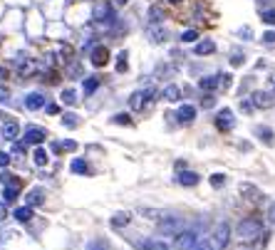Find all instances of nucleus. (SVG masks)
Returning a JSON list of instances; mask_svg holds the SVG:
<instances>
[{"instance_id":"39448f33","label":"nucleus","mask_w":275,"mask_h":250,"mask_svg":"<svg viewBox=\"0 0 275 250\" xmlns=\"http://www.w3.org/2000/svg\"><path fill=\"white\" fill-rule=\"evenodd\" d=\"M233 126H235V119H233V112H230L228 107L218 109V112H216V129H218V131H230Z\"/></svg>"},{"instance_id":"8fccbe9b","label":"nucleus","mask_w":275,"mask_h":250,"mask_svg":"<svg viewBox=\"0 0 275 250\" xmlns=\"http://www.w3.org/2000/svg\"><path fill=\"white\" fill-rule=\"evenodd\" d=\"M193 250H213V243H208V240H203V243H196V248Z\"/></svg>"},{"instance_id":"6ab92c4d","label":"nucleus","mask_w":275,"mask_h":250,"mask_svg":"<svg viewBox=\"0 0 275 250\" xmlns=\"http://www.w3.org/2000/svg\"><path fill=\"white\" fill-rule=\"evenodd\" d=\"M198 89H201V92H213V89H218V75H206V77H201V80H198Z\"/></svg>"},{"instance_id":"423d86ee","label":"nucleus","mask_w":275,"mask_h":250,"mask_svg":"<svg viewBox=\"0 0 275 250\" xmlns=\"http://www.w3.org/2000/svg\"><path fill=\"white\" fill-rule=\"evenodd\" d=\"M90 62H92V67H104V65L109 62V50H107L102 42H97V45L90 50Z\"/></svg>"},{"instance_id":"412c9836","label":"nucleus","mask_w":275,"mask_h":250,"mask_svg":"<svg viewBox=\"0 0 275 250\" xmlns=\"http://www.w3.org/2000/svg\"><path fill=\"white\" fill-rule=\"evenodd\" d=\"M213 238H216V245H218V248H223V245L228 243V238H230V228H228L226 223L216 225V233H213Z\"/></svg>"},{"instance_id":"4c0bfd02","label":"nucleus","mask_w":275,"mask_h":250,"mask_svg":"<svg viewBox=\"0 0 275 250\" xmlns=\"http://www.w3.org/2000/svg\"><path fill=\"white\" fill-rule=\"evenodd\" d=\"M75 149H77L75 141H62V144L55 141V144H52V151H75Z\"/></svg>"},{"instance_id":"20e7f679","label":"nucleus","mask_w":275,"mask_h":250,"mask_svg":"<svg viewBox=\"0 0 275 250\" xmlns=\"http://www.w3.org/2000/svg\"><path fill=\"white\" fill-rule=\"evenodd\" d=\"M196 243H198V235H196L193 230H181V233H176V238H174V248H176V250H193Z\"/></svg>"},{"instance_id":"5701e85b","label":"nucleus","mask_w":275,"mask_h":250,"mask_svg":"<svg viewBox=\"0 0 275 250\" xmlns=\"http://www.w3.org/2000/svg\"><path fill=\"white\" fill-rule=\"evenodd\" d=\"M198 173H193V171H179V176H176V183H181V186H196L198 183Z\"/></svg>"},{"instance_id":"6e6d98bb","label":"nucleus","mask_w":275,"mask_h":250,"mask_svg":"<svg viewBox=\"0 0 275 250\" xmlns=\"http://www.w3.org/2000/svg\"><path fill=\"white\" fill-rule=\"evenodd\" d=\"M0 80H8V70L5 67H0Z\"/></svg>"},{"instance_id":"b1692460","label":"nucleus","mask_w":275,"mask_h":250,"mask_svg":"<svg viewBox=\"0 0 275 250\" xmlns=\"http://www.w3.org/2000/svg\"><path fill=\"white\" fill-rule=\"evenodd\" d=\"M15 220L18 223H28L30 218H33V206H23V208H15Z\"/></svg>"},{"instance_id":"bb28decb","label":"nucleus","mask_w":275,"mask_h":250,"mask_svg":"<svg viewBox=\"0 0 275 250\" xmlns=\"http://www.w3.org/2000/svg\"><path fill=\"white\" fill-rule=\"evenodd\" d=\"M72 173H80V176H87V173H92V171H90L87 161H82V159H75V161H72Z\"/></svg>"},{"instance_id":"cd10ccee","label":"nucleus","mask_w":275,"mask_h":250,"mask_svg":"<svg viewBox=\"0 0 275 250\" xmlns=\"http://www.w3.org/2000/svg\"><path fill=\"white\" fill-rule=\"evenodd\" d=\"M129 220H132V218H129V213H117V215L112 218V228H117V230H119V228H127V225H129Z\"/></svg>"},{"instance_id":"e433bc0d","label":"nucleus","mask_w":275,"mask_h":250,"mask_svg":"<svg viewBox=\"0 0 275 250\" xmlns=\"http://www.w3.org/2000/svg\"><path fill=\"white\" fill-rule=\"evenodd\" d=\"M243 62H245V55H243V50L235 47V50L230 52V65H233V67H240Z\"/></svg>"},{"instance_id":"bf43d9fd","label":"nucleus","mask_w":275,"mask_h":250,"mask_svg":"<svg viewBox=\"0 0 275 250\" xmlns=\"http://www.w3.org/2000/svg\"><path fill=\"white\" fill-rule=\"evenodd\" d=\"M270 84H273V89H275V80H270Z\"/></svg>"},{"instance_id":"f8f14e48","label":"nucleus","mask_w":275,"mask_h":250,"mask_svg":"<svg viewBox=\"0 0 275 250\" xmlns=\"http://www.w3.org/2000/svg\"><path fill=\"white\" fill-rule=\"evenodd\" d=\"M47 139V134H45V129H38V126H30V129H25V144H43Z\"/></svg>"},{"instance_id":"c9c22d12","label":"nucleus","mask_w":275,"mask_h":250,"mask_svg":"<svg viewBox=\"0 0 275 250\" xmlns=\"http://www.w3.org/2000/svg\"><path fill=\"white\" fill-rule=\"evenodd\" d=\"M77 114H72V112H67V114H62V126H67V129H77Z\"/></svg>"},{"instance_id":"864d4df0","label":"nucleus","mask_w":275,"mask_h":250,"mask_svg":"<svg viewBox=\"0 0 275 250\" xmlns=\"http://www.w3.org/2000/svg\"><path fill=\"white\" fill-rule=\"evenodd\" d=\"M45 109H47V114H57V112H60V107H57V104H47Z\"/></svg>"},{"instance_id":"3c124183","label":"nucleus","mask_w":275,"mask_h":250,"mask_svg":"<svg viewBox=\"0 0 275 250\" xmlns=\"http://www.w3.org/2000/svg\"><path fill=\"white\" fill-rule=\"evenodd\" d=\"M268 223H270V225H275V203L268 208Z\"/></svg>"},{"instance_id":"13d9d810","label":"nucleus","mask_w":275,"mask_h":250,"mask_svg":"<svg viewBox=\"0 0 275 250\" xmlns=\"http://www.w3.org/2000/svg\"><path fill=\"white\" fill-rule=\"evenodd\" d=\"M169 3H171V5H181V3H183V0H169Z\"/></svg>"},{"instance_id":"473e14b6","label":"nucleus","mask_w":275,"mask_h":250,"mask_svg":"<svg viewBox=\"0 0 275 250\" xmlns=\"http://www.w3.org/2000/svg\"><path fill=\"white\" fill-rule=\"evenodd\" d=\"M230 84H233V75L230 72H223V75H218V89H230Z\"/></svg>"},{"instance_id":"a878e982","label":"nucleus","mask_w":275,"mask_h":250,"mask_svg":"<svg viewBox=\"0 0 275 250\" xmlns=\"http://www.w3.org/2000/svg\"><path fill=\"white\" fill-rule=\"evenodd\" d=\"M240 193H243V196H250V201H260V198H263V193H260L255 186H250V183H240Z\"/></svg>"},{"instance_id":"79ce46f5","label":"nucleus","mask_w":275,"mask_h":250,"mask_svg":"<svg viewBox=\"0 0 275 250\" xmlns=\"http://www.w3.org/2000/svg\"><path fill=\"white\" fill-rule=\"evenodd\" d=\"M112 122H114V124H124V126H132V117H129V114H114V117H112Z\"/></svg>"},{"instance_id":"58836bf2","label":"nucleus","mask_w":275,"mask_h":250,"mask_svg":"<svg viewBox=\"0 0 275 250\" xmlns=\"http://www.w3.org/2000/svg\"><path fill=\"white\" fill-rule=\"evenodd\" d=\"M0 183H3V186H20V181H18L13 173H8V171L0 173Z\"/></svg>"},{"instance_id":"9d476101","label":"nucleus","mask_w":275,"mask_h":250,"mask_svg":"<svg viewBox=\"0 0 275 250\" xmlns=\"http://www.w3.org/2000/svg\"><path fill=\"white\" fill-rule=\"evenodd\" d=\"M146 20H149V25H161V23L166 20V10H164V5H151L149 13H146Z\"/></svg>"},{"instance_id":"5fc2aeb1","label":"nucleus","mask_w":275,"mask_h":250,"mask_svg":"<svg viewBox=\"0 0 275 250\" xmlns=\"http://www.w3.org/2000/svg\"><path fill=\"white\" fill-rule=\"evenodd\" d=\"M25 146H28V144H15V146H13V154H23Z\"/></svg>"},{"instance_id":"dca6fc26","label":"nucleus","mask_w":275,"mask_h":250,"mask_svg":"<svg viewBox=\"0 0 275 250\" xmlns=\"http://www.w3.org/2000/svg\"><path fill=\"white\" fill-rule=\"evenodd\" d=\"M159 97H161L164 102L174 104V102H179V99H181V89H179L176 84H169V87H164V89L159 92Z\"/></svg>"},{"instance_id":"2f4dec72","label":"nucleus","mask_w":275,"mask_h":250,"mask_svg":"<svg viewBox=\"0 0 275 250\" xmlns=\"http://www.w3.org/2000/svg\"><path fill=\"white\" fill-rule=\"evenodd\" d=\"M87 250H112V248H109V243L104 238H94V240L87 243Z\"/></svg>"},{"instance_id":"aec40b11","label":"nucleus","mask_w":275,"mask_h":250,"mask_svg":"<svg viewBox=\"0 0 275 250\" xmlns=\"http://www.w3.org/2000/svg\"><path fill=\"white\" fill-rule=\"evenodd\" d=\"M18 134H20V124L18 122H5L3 124V139H8V141H15L18 139Z\"/></svg>"},{"instance_id":"f03ea898","label":"nucleus","mask_w":275,"mask_h":250,"mask_svg":"<svg viewBox=\"0 0 275 250\" xmlns=\"http://www.w3.org/2000/svg\"><path fill=\"white\" fill-rule=\"evenodd\" d=\"M263 233V220L260 218H243L238 223V238L240 240H255Z\"/></svg>"},{"instance_id":"ea45409f","label":"nucleus","mask_w":275,"mask_h":250,"mask_svg":"<svg viewBox=\"0 0 275 250\" xmlns=\"http://www.w3.org/2000/svg\"><path fill=\"white\" fill-rule=\"evenodd\" d=\"M141 250H169L161 240H149V243H141Z\"/></svg>"},{"instance_id":"f3484780","label":"nucleus","mask_w":275,"mask_h":250,"mask_svg":"<svg viewBox=\"0 0 275 250\" xmlns=\"http://www.w3.org/2000/svg\"><path fill=\"white\" fill-rule=\"evenodd\" d=\"M146 104H149V102H146V97H144V89L132 92V97H129V107H132V112H141Z\"/></svg>"},{"instance_id":"9b49d317","label":"nucleus","mask_w":275,"mask_h":250,"mask_svg":"<svg viewBox=\"0 0 275 250\" xmlns=\"http://www.w3.org/2000/svg\"><path fill=\"white\" fill-rule=\"evenodd\" d=\"M176 119H179L181 124H191V122L196 119V107H193V104H181L179 112H176Z\"/></svg>"},{"instance_id":"393cba45","label":"nucleus","mask_w":275,"mask_h":250,"mask_svg":"<svg viewBox=\"0 0 275 250\" xmlns=\"http://www.w3.org/2000/svg\"><path fill=\"white\" fill-rule=\"evenodd\" d=\"M60 99H62V104H67V107H75V104L80 102V99H77V92H75V89H70V87H67V89H62Z\"/></svg>"},{"instance_id":"72a5a7b5","label":"nucleus","mask_w":275,"mask_h":250,"mask_svg":"<svg viewBox=\"0 0 275 250\" xmlns=\"http://www.w3.org/2000/svg\"><path fill=\"white\" fill-rule=\"evenodd\" d=\"M33 161H35L38 166H45V164L50 161V156H47V151H45V149H40V146H38V149H35V154H33Z\"/></svg>"},{"instance_id":"49530a36","label":"nucleus","mask_w":275,"mask_h":250,"mask_svg":"<svg viewBox=\"0 0 275 250\" xmlns=\"http://www.w3.org/2000/svg\"><path fill=\"white\" fill-rule=\"evenodd\" d=\"M258 10H265V8H275V0H255Z\"/></svg>"},{"instance_id":"a211bd4d","label":"nucleus","mask_w":275,"mask_h":250,"mask_svg":"<svg viewBox=\"0 0 275 250\" xmlns=\"http://www.w3.org/2000/svg\"><path fill=\"white\" fill-rule=\"evenodd\" d=\"M43 201H45V188H40V186H38V188H30V191L25 193V203H28V206H40Z\"/></svg>"},{"instance_id":"c756f323","label":"nucleus","mask_w":275,"mask_h":250,"mask_svg":"<svg viewBox=\"0 0 275 250\" xmlns=\"http://www.w3.org/2000/svg\"><path fill=\"white\" fill-rule=\"evenodd\" d=\"M183 45H191V42H196L198 40V30H193V28H188V30H183L181 33V38H179Z\"/></svg>"},{"instance_id":"4d7b16f0","label":"nucleus","mask_w":275,"mask_h":250,"mask_svg":"<svg viewBox=\"0 0 275 250\" xmlns=\"http://www.w3.org/2000/svg\"><path fill=\"white\" fill-rule=\"evenodd\" d=\"M127 3H129V0H114V5H119V8H122V5H127Z\"/></svg>"},{"instance_id":"c85d7f7f","label":"nucleus","mask_w":275,"mask_h":250,"mask_svg":"<svg viewBox=\"0 0 275 250\" xmlns=\"http://www.w3.org/2000/svg\"><path fill=\"white\" fill-rule=\"evenodd\" d=\"M258 18L265 23V25H275V8H265V10H258Z\"/></svg>"},{"instance_id":"a18cd8bd","label":"nucleus","mask_w":275,"mask_h":250,"mask_svg":"<svg viewBox=\"0 0 275 250\" xmlns=\"http://www.w3.org/2000/svg\"><path fill=\"white\" fill-rule=\"evenodd\" d=\"M238 35L245 38V40H253V28H250V25H243V28L238 30Z\"/></svg>"},{"instance_id":"a19ab883","label":"nucleus","mask_w":275,"mask_h":250,"mask_svg":"<svg viewBox=\"0 0 275 250\" xmlns=\"http://www.w3.org/2000/svg\"><path fill=\"white\" fill-rule=\"evenodd\" d=\"M260 42H263L265 47H275V30H268V33H263Z\"/></svg>"},{"instance_id":"0eeeda50","label":"nucleus","mask_w":275,"mask_h":250,"mask_svg":"<svg viewBox=\"0 0 275 250\" xmlns=\"http://www.w3.org/2000/svg\"><path fill=\"white\" fill-rule=\"evenodd\" d=\"M15 70H18V75L20 77H30V75H35L38 72V60H33V57H18L15 60Z\"/></svg>"},{"instance_id":"ddd939ff","label":"nucleus","mask_w":275,"mask_h":250,"mask_svg":"<svg viewBox=\"0 0 275 250\" xmlns=\"http://www.w3.org/2000/svg\"><path fill=\"white\" fill-rule=\"evenodd\" d=\"M213 52H216V42L208 40V38H203L201 42L193 45V55H198V57H203V55H213Z\"/></svg>"},{"instance_id":"de8ad7c7","label":"nucleus","mask_w":275,"mask_h":250,"mask_svg":"<svg viewBox=\"0 0 275 250\" xmlns=\"http://www.w3.org/2000/svg\"><path fill=\"white\" fill-rule=\"evenodd\" d=\"M8 102H10V89L0 87V104H8Z\"/></svg>"},{"instance_id":"f257e3e1","label":"nucleus","mask_w":275,"mask_h":250,"mask_svg":"<svg viewBox=\"0 0 275 250\" xmlns=\"http://www.w3.org/2000/svg\"><path fill=\"white\" fill-rule=\"evenodd\" d=\"M117 10L112 3H107V0H97L94 8H92V23L94 25H104V28H112L117 23Z\"/></svg>"},{"instance_id":"1a4fd4ad","label":"nucleus","mask_w":275,"mask_h":250,"mask_svg":"<svg viewBox=\"0 0 275 250\" xmlns=\"http://www.w3.org/2000/svg\"><path fill=\"white\" fill-rule=\"evenodd\" d=\"M146 38H149L151 45H161V42L166 40V28H164V23H161V25H146Z\"/></svg>"},{"instance_id":"4468645a","label":"nucleus","mask_w":275,"mask_h":250,"mask_svg":"<svg viewBox=\"0 0 275 250\" xmlns=\"http://www.w3.org/2000/svg\"><path fill=\"white\" fill-rule=\"evenodd\" d=\"M43 107H45V97H43L40 92H30V94L25 97V109L38 112V109H43Z\"/></svg>"},{"instance_id":"4be33fe9","label":"nucleus","mask_w":275,"mask_h":250,"mask_svg":"<svg viewBox=\"0 0 275 250\" xmlns=\"http://www.w3.org/2000/svg\"><path fill=\"white\" fill-rule=\"evenodd\" d=\"M253 131H255V136H258V139H263L268 146H273V144H275V134H273V129H270V126H260V124H258Z\"/></svg>"},{"instance_id":"37998d69","label":"nucleus","mask_w":275,"mask_h":250,"mask_svg":"<svg viewBox=\"0 0 275 250\" xmlns=\"http://www.w3.org/2000/svg\"><path fill=\"white\" fill-rule=\"evenodd\" d=\"M213 104H216L213 94H211V92H206V94H203V99H201V107H203V109H211Z\"/></svg>"},{"instance_id":"09e8293b","label":"nucleus","mask_w":275,"mask_h":250,"mask_svg":"<svg viewBox=\"0 0 275 250\" xmlns=\"http://www.w3.org/2000/svg\"><path fill=\"white\" fill-rule=\"evenodd\" d=\"M10 161H13V159H10V154L0 151V168H8V166H10Z\"/></svg>"},{"instance_id":"2eb2a0df","label":"nucleus","mask_w":275,"mask_h":250,"mask_svg":"<svg viewBox=\"0 0 275 250\" xmlns=\"http://www.w3.org/2000/svg\"><path fill=\"white\" fill-rule=\"evenodd\" d=\"M99 84H102V80H99L97 75H90V77H85V80H82V92H85V97L94 94V92L99 89Z\"/></svg>"},{"instance_id":"6e6552de","label":"nucleus","mask_w":275,"mask_h":250,"mask_svg":"<svg viewBox=\"0 0 275 250\" xmlns=\"http://www.w3.org/2000/svg\"><path fill=\"white\" fill-rule=\"evenodd\" d=\"M250 102H253V107L255 109H270L275 102H273V94L270 92H260V89H255L253 94H250Z\"/></svg>"},{"instance_id":"7ed1b4c3","label":"nucleus","mask_w":275,"mask_h":250,"mask_svg":"<svg viewBox=\"0 0 275 250\" xmlns=\"http://www.w3.org/2000/svg\"><path fill=\"white\" fill-rule=\"evenodd\" d=\"M183 230V218H179V215H161V220H159V233H164V235H176V233H181Z\"/></svg>"},{"instance_id":"c03bdc74","label":"nucleus","mask_w":275,"mask_h":250,"mask_svg":"<svg viewBox=\"0 0 275 250\" xmlns=\"http://www.w3.org/2000/svg\"><path fill=\"white\" fill-rule=\"evenodd\" d=\"M223 183H226V176H223V173H213V176H211V186H213V188H221Z\"/></svg>"},{"instance_id":"7c9ffc66","label":"nucleus","mask_w":275,"mask_h":250,"mask_svg":"<svg viewBox=\"0 0 275 250\" xmlns=\"http://www.w3.org/2000/svg\"><path fill=\"white\" fill-rule=\"evenodd\" d=\"M127 60H129V52L122 50V52L117 55V72H127V70H129V62H127Z\"/></svg>"},{"instance_id":"f704fd0d","label":"nucleus","mask_w":275,"mask_h":250,"mask_svg":"<svg viewBox=\"0 0 275 250\" xmlns=\"http://www.w3.org/2000/svg\"><path fill=\"white\" fill-rule=\"evenodd\" d=\"M18 193H20V186H5V191H3L5 203H13V201L18 198Z\"/></svg>"},{"instance_id":"603ef678","label":"nucleus","mask_w":275,"mask_h":250,"mask_svg":"<svg viewBox=\"0 0 275 250\" xmlns=\"http://www.w3.org/2000/svg\"><path fill=\"white\" fill-rule=\"evenodd\" d=\"M5 215H8V206H5V201H3V203H0V223L5 220Z\"/></svg>"}]
</instances>
